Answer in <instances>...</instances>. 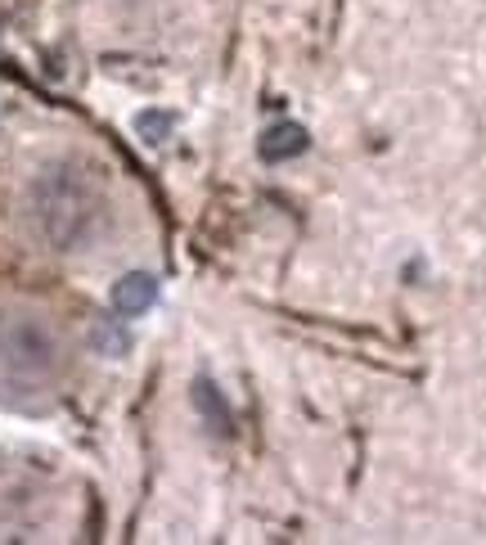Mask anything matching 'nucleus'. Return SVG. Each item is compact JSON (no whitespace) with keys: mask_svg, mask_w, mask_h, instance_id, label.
I'll return each mask as SVG.
<instances>
[{"mask_svg":"<svg viewBox=\"0 0 486 545\" xmlns=\"http://www.w3.org/2000/svg\"><path fill=\"white\" fill-rule=\"evenodd\" d=\"M131 127H135V136H140L144 145H162V140L171 136V127H176V118H171V113H162V109H140Z\"/></svg>","mask_w":486,"mask_h":545,"instance_id":"4","label":"nucleus"},{"mask_svg":"<svg viewBox=\"0 0 486 545\" xmlns=\"http://www.w3.org/2000/svg\"><path fill=\"white\" fill-rule=\"evenodd\" d=\"M194 406L203 415V428H212V437H230V406L212 379H194Z\"/></svg>","mask_w":486,"mask_h":545,"instance_id":"3","label":"nucleus"},{"mask_svg":"<svg viewBox=\"0 0 486 545\" xmlns=\"http://www.w3.org/2000/svg\"><path fill=\"white\" fill-rule=\"evenodd\" d=\"M158 302V280L149 271H131L113 284V311L117 316H144Z\"/></svg>","mask_w":486,"mask_h":545,"instance_id":"1","label":"nucleus"},{"mask_svg":"<svg viewBox=\"0 0 486 545\" xmlns=\"http://www.w3.org/2000/svg\"><path fill=\"white\" fill-rule=\"evenodd\" d=\"M306 149H311V136H306V127H297V122H275V127L261 136V158H266V163H288V158H302Z\"/></svg>","mask_w":486,"mask_h":545,"instance_id":"2","label":"nucleus"}]
</instances>
